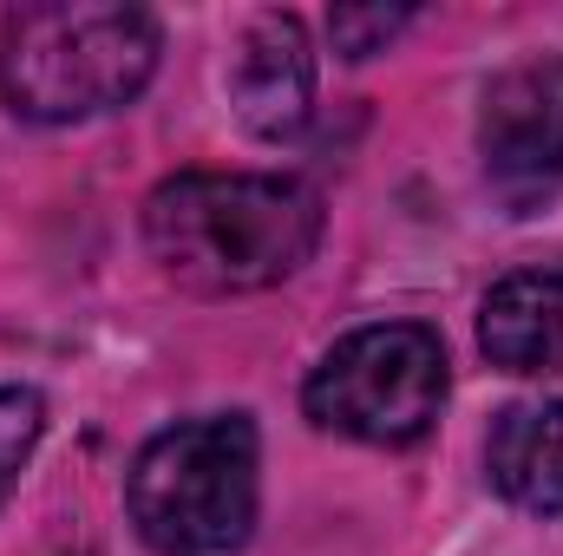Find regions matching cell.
<instances>
[{
    "mask_svg": "<svg viewBox=\"0 0 563 556\" xmlns=\"http://www.w3.org/2000/svg\"><path fill=\"white\" fill-rule=\"evenodd\" d=\"M157 269L190 294H250L288 281L321 243V197L301 177L177 170L144 203Z\"/></svg>",
    "mask_w": 563,
    "mask_h": 556,
    "instance_id": "obj_1",
    "label": "cell"
},
{
    "mask_svg": "<svg viewBox=\"0 0 563 556\" xmlns=\"http://www.w3.org/2000/svg\"><path fill=\"white\" fill-rule=\"evenodd\" d=\"M157 73V20L119 0H33L0 20V99L33 125L132 105Z\"/></svg>",
    "mask_w": 563,
    "mask_h": 556,
    "instance_id": "obj_2",
    "label": "cell"
},
{
    "mask_svg": "<svg viewBox=\"0 0 563 556\" xmlns=\"http://www.w3.org/2000/svg\"><path fill=\"white\" fill-rule=\"evenodd\" d=\"M256 425L210 413L164 425L125 478L132 524L157 556H230L256 531Z\"/></svg>",
    "mask_w": 563,
    "mask_h": 556,
    "instance_id": "obj_3",
    "label": "cell"
},
{
    "mask_svg": "<svg viewBox=\"0 0 563 556\" xmlns=\"http://www.w3.org/2000/svg\"><path fill=\"white\" fill-rule=\"evenodd\" d=\"M301 407L321 432L361 445H413L445 407V347L420 321L354 327L321 354V367L301 387Z\"/></svg>",
    "mask_w": 563,
    "mask_h": 556,
    "instance_id": "obj_4",
    "label": "cell"
},
{
    "mask_svg": "<svg viewBox=\"0 0 563 556\" xmlns=\"http://www.w3.org/2000/svg\"><path fill=\"white\" fill-rule=\"evenodd\" d=\"M485 184L511 216H531L563 184V59L505 66L478 105Z\"/></svg>",
    "mask_w": 563,
    "mask_h": 556,
    "instance_id": "obj_5",
    "label": "cell"
},
{
    "mask_svg": "<svg viewBox=\"0 0 563 556\" xmlns=\"http://www.w3.org/2000/svg\"><path fill=\"white\" fill-rule=\"evenodd\" d=\"M230 105L263 138H288L308 125L314 53H308V33L295 13H256L250 20V33L236 40V59H230Z\"/></svg>",
    "mask_w": 563,
    "mask_h": 556,
    "instance_id": "obj_6",
    "label": "cell"
},
{
    "mask_svg": "<svg viewBox=\"0 0 563 556\" xmlns=\"http://www.w3.org/2000/svg\"><path fill=\"white\" fill-rule=\"evenodd\" d=\"M478 347L505 374H563V269H518L485 294Z\"/></svg>",
    "mask_w": 563,
    "mask_h": 556,
    "instance_id": "obj_7",
    "label": "cell"
},
{
    "mask_svg": "<svg viewBox=\"0 0 563 556\" xmlns=\"http://www.w3.org/2000/svg\"><path fill=\"white\" fill-rule=\"evenodd\" d=\"M485 471L498 498H511L531 518L563 511V400H525L505 407L485 438Z\"/></svg>",
    "mask_w": 563,
    "mask_h": 556,
    "instance_id": "obj_8",
    "label": "cell"
},
{
    "mask_svg": "<svg viewBox=\"0 0 563 556\" xmlns=\"http://www.w3.org/2000/svg\"><path fill=\"white\" fill-rule=\"evenodd\" d=\"M40 432H46V400H40L33 387H0V504H7V491L20 485V471H26Z\"/></svg>",
    "mask_w": 563,
    "mask_h": 556,
    "instance_id": "obj_9",
    "label": "cell"
},
{
    "mask_svg": "<svg viewBox=\"0 0 563 556\" xmlns=\"http://www.w3.org/2000/svg\"><path fill=\"white\" fill-rule=\"evenodd\" d=\"M407 20H413L407 7H334V13H328V33H334V53L367 59V53H380Z\"/></svg>",
    "mask_w": 563,
    "mask_h": 556,
    "instance_id": "obj_10",
    "label": "cell"
}]
</instances>
